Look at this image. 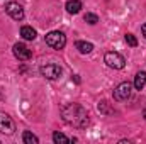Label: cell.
Instances as JSON below:
<instances>
[{"label": "cell", "instance_id": "cell-1", "mask_svg": "<svg viewBox=\"0 0 146 144\" xmlns=\"http://www.w3.org/2000/svg\"><path fill=\"white\" fill-rule=\"evenodd\" d=\"M61 115H63V120L66 124H70L73 127H85L88 124V114L87 110L78 105V104H68L61 108Z\"/></svg>", "mask_w": 146, "mask_h": 144}, {"label": "cell", "instance_id": "cell-2", "mask_svg": "<svg viewBox=\"0 0 146 144\" xmlns=\"http://www.w3.org/2000/svg\"><path fill=\"white\" fill-rule=\"evenodd\" d=\"M44 41H46V44L51 46L53 49H63L65 44H66V36H65L61 31H51V32L46 34Z\"/></svg>", "mask_w": 146, "mask_h": 144}, {"label": "cell", "instance_id": "cell-3", "mask_svg": "<svg viewBox=\"0 0 146 144\" xmlns=\"http://www.w3.org/2000/svg\"><path fill=\"white\" fill-rule=\"evenodd\" d=\"M104 59H106L107 66L114 68V70H122L124 65H126L124 56L119 54V53H115V51H109V53H106V58H104Z\"/></svg>", "mask_w": 146, "mask_h": 144}, {"label": "cell", "instance_id": "cell-4", "mask_svg": "<svg viewBox=\"0 0 146 144\" xmlns=\"http://www.w3.org/2000/svg\"><path fill=\"white\" fill-rule=\"evenodd\" d=\"M114 100H117V102H124V100H127L129 97H131V83H127V81H122V83H119L115 88H114Z\"/></svg>", "mask_w": 146, "mask_h": 144}, {"label": "cell", "instance_id": "cell-5", "mask_svg": "<svg viewBox=\"0 0 146 144\" xmlns=\"http://www.w3.org/2000/svg\"><path fill=\"white\" fill-rule=\"evenodd\" d=\"M0 132L5 136H12L15 132V122L12 120L10 115L0 112Z\"/></svg>", "mask_w": 146, "mask_h": 144}, {"label": "cell", "instance_id": "cell-6", "mask_svg": "<svg viewBox=\"0 0 146 144\" xmlns=\"http://www.w3.org/2000/svg\"><path fill=\"white\" fill-rule=\"evenodd\" d=\"M61 73H63L61 66L60 65H54V63H49V65L41 66V75L44 78H48V80H56V78L61 76Z\"/></svg>", "mask_w": 146, "mask_h": 144}, {"label": "cell", "instance_id": "cell-7", "mask_svg": "<svg viewBox=\"0 0 146 144\" xmlns=\"http://www.w3.org/2000/svg\"><path fill=\"white\" fill-rule=\"evenodd\" d=\"M5 12L14 19V20H22L24 19V9L22 5H19L17 2H9L5 5Z\"/></svg>", "mask_w": 146, "mask_h": 144}, {"label": "cell", "instance_id": "cell-8", "mask_svg": "<svg viewBox=\"0 0 146 144\" xmlns=\"http://www.w3.org/2000/svg\"><path fill=\"white\" fill-rule=\"evenodd\" d=\"M14 56L19 61H27V59H31V51L27 49L26 44L17 42V44H14Z\"/></svg>", "mask_w": 146, "mask_h": 144}, {"label": "cell", "instance_id": "cell-9", "mask_svg": "<svg viewBox=\"0 0 146 144\" xmlns=\"http://www.w3.org/2000/svg\"><path fill=\"white\" fill-rule=\"evenodd\" d=\"M146 87V71H139L134 76V88L136 90H143Z\"/></svg>", "mask_w": 146, "mask_h": 144}, {"label": "cell", "instance_id": "cell-10", "mask_svg": "<svg viewBox=\"0 0 146 144\" xmlns=\"http://www.w3.org/2000/svg\"><path fill=\"white\" fill-rule=\"evenodd\" d=\"M82 2L80 0H68L66 2V10L70 12V14H78L80 10H82Z\"/></svg>", "mask_w": 146, "mask_h": 144}, {"label": "cell", "instance_id": "cell-11", "mask_svg": "<svg viewBox=\"0 0 146 144\" xmlns=\"http://www.w3.org/2000/svg\"><path fill=\"white\" fill-rule=\"evenodd\" d=\"M76 49H78L82 54H88V53H92L94 44H92V42H87V41H78V42H76Z\"/></svg>", "mask_w": 146, "mask_h": 144}, {"label": "cell", "instance_id": "cell-12", "mask_svg": "<svg viewBox=\"0 0 146 144\" xmlns=\"http://www.w3.org/2000/svg\"><path fill=\"white\" fill-rule=\"evenodd\" d=\"M21 36L24 37L26 41H33V39H36V31H34L31 26H24V27L21 29Z\"/></svg>", "mask_w": 146, "mask_h": 144}, {"label": "cell", "instance_id": "cell-13", "mask_svg": "<svg viewBox=\"0 0 146 144\" xmlns=\"http://www.w3.org/2000/svg\"><path fill=\"white\" fill-rule=\"evenodd\" d=\"M22 141L26 144H37L39 143V139H37L33 132H29V131H26V132L22 134Z\"/></svg>", "mask_w": 146, "mask_h": 144}, {"label": "cell", "instance_id": "cell-14", "mask_svg": "<svg viewBox=\"0 0 146 144\" xmlns=\"http://www.w3.org/2000/svg\"><path fill=\"white\" fill-rule=\"evenodd\" d=\"M53 141H54L56 144H68V143H70V141H68V137H66L63 132H58V131L53 134Z\"/></svg>", "mask_w": 146, "mask_h": 144}, {"label": "cell", "instance_id": "cell-15", "mask_svg": "<svg viewBox=\"0 0 146 144\" xmlns=\"http://www.w3.org/2000/svg\"><path fill=\"white\" fill-rule=\"evenodd\" d=\"M83 19H85V22H88V24H92V26L99 22V17H97L95 14H90V12H88V14H85V17H83Z\"/></svg>", "mask_w": 146, "mask_h": 144}, {"label": "cell", "instance_id": "cell-16", "mask_svg": "<svg viewBox=\"0 0 146 144\" xmlns=\"http://www.w3.org/2000/svg\"><path fill=\"white\" fill-rule=\"evenodd\" d=\"M126 42H127L131 48H136V46H138V39L133 36V34H126Z\"/></svg>", "mask_w": 146, "mask_h": 144}, {"label": "cell", "instance_id": "cell-17", "mask_svg": "<svg viewBox=\"0 0 146 144\" xmlns=\"http://www.w3.org/2000/svg\"><path fill=\"white\" fill-rule=\"evenodd\" d=\"M141 32H143V36L146 39V24H143V27H141Z\"/></svg>", "mask_w": 146, "mask_h": 144}, {"label": "cell", "instance_id": "cell-18", "mask_svg": "<svg viewBox=\"0 0 146 144\" xmlns=\"http://www.w3.org/2000/svg\"><path fill=\"white\" fill-rule=\"evenodd\" d=\"M143 117H145V119H146V108H145V110H143Z\"/></svg>", "mask_w": 146, "mask_h": 144}]
</instances>
